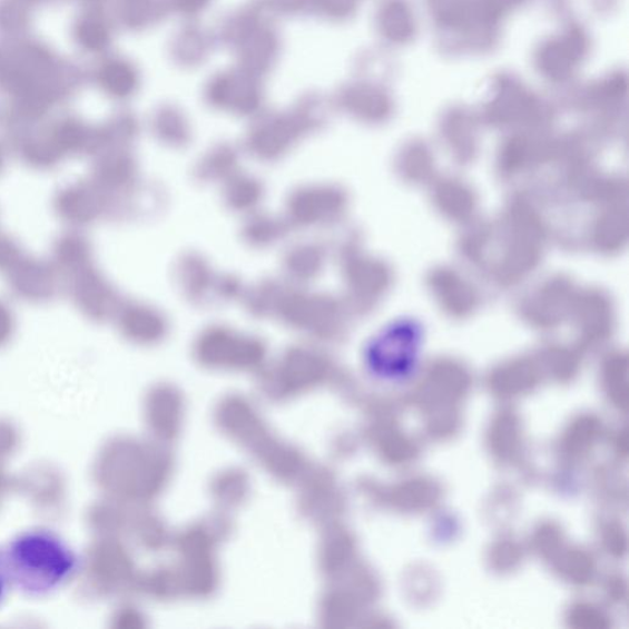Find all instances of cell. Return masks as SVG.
Listing matches in <instances>:
<instances>
[{
  "mask_svg": "<svg viewBox=\"0 0 629 629\" xmlns=\"http://www.w3.org/2000/svg\"><path fill=\"white\" fill-rule=\"evenodd\" d=\"M10 586L32 599L51 597L75 578L77 552L50 529L18 533L3 549Z\"/></svg>",
  "mask_w": 629,
  "mask_h": 629,
  "instance_id": "cell-1",
  "label": "cell"
},
{
  "mask_svg": "<svg viewBox=\"0 0 629 629\" xmlns=\"http://www.w3.org/2000/svg\"><path fill=\"white\" fill-rule=\"evenodd\" d=\"M8 273L11 288L23 299L46 301L56 291L55 272L41 261L22 257Z\"/></svg>",
  "mask_w": 629,
  "mask_h": 629,
  "instance_id": "cell-2",
  "label": "cell"
},
{
  "mask_svg": "<svg viewBox=\"0 0 629 629\" xmlns=\"http://www.w3.org/2000/svg\"><path fill=\"white\" fill-rule=\"evenodd\" d=\"M73 275V296L80 311L94 320L108 316L111 312L112 294L98 273L88 265Z\"/></svg>",
  "mask_w": 629,
  "mask_h": 629,
  "instance_id": "cell-3",
  "label": "cell"
},
{
  "mask_svg": "<svg viewBox=\"0 0 629 629\" xmlns=\"http://www.w3.org/2000/svg\"><path fill=\"white\" fill-rule=\"evenodd\" d=\"M101 199L92 186L79 184L58 194L56 208L63 219L73 224H86L99 215Z\"/></svg>",
  "mask_w": 629,
  "mask_h": 629,
  "instance_id": "cell-4",
  "label": "cell"
},
{
  "mask_svg": "<svg viewBox=\"0 0 629 629\" xmlns=\"http://www.w3.org/2000/svg\"><path fill=\"white\" fill-rule=\"evenodd\" d=\"M56 259L63 269L75 273L89 265V246L81 236L67 235L57 244Z\"/></svg>",
  "mask_w": 629,
  "mask_h": 629,
  "instance_id": "cell-5",
  "label": "cell"
},
{
  "mask_svg": "<svg viewBox=\"0 0 629 629\" xmlns=\"http://www.w3.org/2000/svg\"><path fill=\"white\" fill-rule=\"evenodd\" d=\"M22 257L19 246L10 237L0 234V271L9 272Z\"/></svg>",
  "mask_w": 629,
  "mask_h": 629,
  "instance_id": "cell-6",
  "label": "cell"
},
{
  "mask_svg": "<svg viewBox=\"0 0 629 629\" xmlns=\"http://www.w3.org/2000/svg\"><path fill=\"white\" fill-rule=\"evenodd\" d=\"M14 316L10 308L0 302V343L7 341L14 330Z\"/></svg>",
  "mask_w": 629,
  "mask_h": 629,
  "instance_id": "cell-7",
  "label": "cell"
},
{
  "mask_svg": "<svg viewBox=\"0 0 629 629\" xmlns=\"http://www.w3.org/2000/svg\"><path fill=\"white\" fill-rule=\"evenodd\" d=\"M10 580L8 576V569L6 566L3 550L0 549V605L7 598V593L10 589Z\"/></svg>",
  "mask_w": 629,
  "mask_h": 629,
  "instance_id": "cell-8",
  "label": "cell"
},
{
  "mask_svg": "<svg viewBox=\"0 0 629 629\" xmlns=\"http://www.w3.org/2000/svg\"><path fill=\"white\" fill-rule=\"evenodd\" d=\"M3 163H4V159H3L2 153H0V170H2Z\"/></svg>",
  "mask_w": 629,
  "mask_h": 629,
  "instance_id": "cell-9",
  "label": "cell"
}]
</instances>
